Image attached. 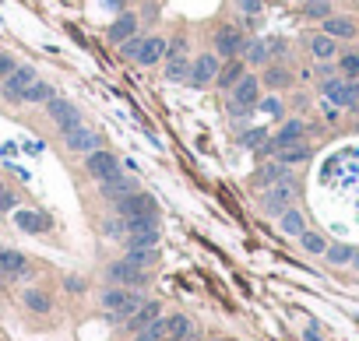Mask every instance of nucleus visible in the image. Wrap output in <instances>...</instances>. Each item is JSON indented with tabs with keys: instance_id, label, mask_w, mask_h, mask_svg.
<instances>
[{
	"instance_id": "nucleus-26",
	"label": "nucleus",
	"mask_w": 359,
	"mask_h": 341,
	"mask_svg": "<svg viewBox=\"0 0 359 341\" xmlns=\"http://www.w3.org/2000/svg\"><path fill=\"white\" fill-rule=\"evenodd\" d=\"M156 317H159V303H144V306H137V313H131V331L148 327Z\"/></svg>"
},
{
	"instance_id": "nucleus-45",
	"label": "nucleus",
	"mask_w": 359,
	"mask_h": 341,
	"mask_svg": "<svg viewBox=\"0 0 359 341\" xmlns=\"http://www.w3.org/2000/svg\"><path fill=\"white\" fill-rule=\"evenodd\" d=\"M102 4H106V8H113V11H120V8H124V0H102Z\"/></svg>"
},
{
	"instance_id": "nucleus-7",
	"label": "nucleus",
	"mask_w": 359,
	"mask_h": 341,
	"mask_svg": "<svg viewBox=\"0 0 359 341\" xmlns=\"http://www.w3.org/2000/svg\"><path fill=\"white\" fill-rule=\"evenodd\" d=\"M106 274H110V281L113 285H124V289H137V285H144V267H137V264H131L127 257L124 260H117V264H110L106 267Z\"/></svg>"
},
{
	"instance_id": "nucleus-6",
	"label": "nucleus",
	"mask_w": 359,
	"mask_h": 341,
	"mask_svg": "<svg viewBox=\"0 0 359 341\" xmlns=\"http://www.w3.org/2000/svg\"><path fill=\"white\" fill-rule=\"evenodd\" d=\"M261 102V81L253 74H243L236 85H233V109L243 113V109H253Z\"/></svg>"
},
{
	"instance_id": "nucleus-48",
	"label": "nucleus",
	"mask_w": 359,
	"mask_h": 341,
	"mask_svg": "<svg viewBox=\"0 0 359 341\" xmlns=\"http://www.w3.org/2000/svg\"><path fill=\"white\" fill-rule=\"evenodd\" d=\"M356 264H359V257H356Z\"/></svg>"
},
{
	"instance_id": "nucleus-42",
	"label": "nucleus",
	"mask_w": 359,
	"mask_h": 341,
	"mask_svg": "<svg viewBox=\"0 0 359 341\" xmlns=\"http://www.w3.org/2000/svg\"><path fill=\"white\" fill-rule=\"evenodd\" d=\"M258 141H265V131H253V134H247V138H243V144H247V148H261Z\"/></svg>"
},
{
	"instance_id": "nucleus-18",
	"label": "nucleus",
	"mask_w": 359,
	"mask_h": 341,
	"mask_svg": "<svg viewBox=\"0 0 359 341\" xmlns=\"http://www.w3.org/2000/svg\"><path fill=\"white\" fill-rule=\"evenodd\" d=\"M134 32H137V18H134V15H120V18L113 22V28H110V42L120 46V42H127Z\"/></svg>"
},
{
	"instance_id": "nucleus-41",
	"label": "nucleus",
	"mask_w": 359,
	"mask_h": 341,
	"mask_svg": "<svg viewBox=\"0 0 359 341\" xmlns=\"http://www.w3.org/2000/svg\"><path fill=\"white\" fill-rule=\"evenodd\" d=\"M240 11H247V15H258V11H261V0H240Z\"/></svg>"
},
{
	"instance_id": "nucleus-12",
	"label": "nucleus",
	"mask_w": 359,
	"mask_h": 341,
	"mask_svg": "<svg viewBox=\"0 0 359 341\" xmlns=\"http://www.w3.org/2000/svg\"><path fill=\"white\" fill-rule=\"evenodd\" d=\"M64 144H67L71 151H78V155H85V151H95V144H99V138H95L92 131H85V124H78V127H71V131H64Z\"/></svg>"
},
{
	"instance_id": "nucleus-40",
	"label": "nucleus",
	"mask_w": 359,
	"mask_h": 341,
	"mask_svg": "<svg viewBox=\"0 0 359 341\" xmlns=\"http://www.w3.org/2000/svg\"><path fill=\"white\" fill-rule=\"evenodd\" d=\"M18 67V60H15V56H8V53H0V81H4L11 71Z\"/></svg>"
},
{
	"instance_id": "nucleus-9",
	"label": "nucleus",
	"mask_w": 359,
	"mask_h": 341,
	"mask_svg": "<svg viewBox=\"0 0 359 341\" xmlns=\"http://www.w3.org/2000/svg\"><path fill=\"white\" fill-rule=\"evenodd\" d=\"M243 46H247V39H243V32H240V28L222 25V28L215 32V53H219V56H226V60H236V56L243 53Z\"/></svg>"
},
{
	"instance_id": "nucleus-13",
	"label": "nucleus",
	"mask_w": 359,
	"mask_h": 341,
	"mask_svg": "<svg viewBox=\"0 0 359 341\" xmlns=\"http://www.w3.org/2000/svg\"><path fill=\"white\" fill-rule=\"evenodd\" d=\"M282 180H289V169L282 162H268V165H261L258 173H253V187L258 190H268V187H275Z\"/></svg>"
},
{
	"instance_id": "nucleus-19",
	"label": "nucleus",
	"mask_w": 359,
	"mask_h": 341,
	"mask_svg": "<svg viewBox=\"0 0 359 341\" xmlns=\"http://www.w3.org/2000/svg\"><path fill=\"white\" fill-rule=\"evenodd\" d=\"M15 222H18V229H25V233H46L49 229V218L39 215V211H18Z\"/></svg>"
},
{
	"instance_id": "nucleus-30",
	"label": "nucleus",
	"mask_w": 359,
	"mask_h": 341,
	"mask_svg": "<svg viewBox=\"0 0 359 341\" xmlns=\"http://www.w3.org/2000/svg\"><path fill=\"white\" fill-rule=\"evenodd\" d=\"M187 74H190V60H187V56H169L166 78L169 81H187Z\"/></svg>"
},
{
	"instance_id": "nucleus-21",
	"label": "nucleus",
	"mask_w": 359,
	"mask_h": 341,
	"mask_svg": "<svg viewBox=\"0 0 359 341\" xmlns=\"http://www.w3.org/2000/svg\"><path fill=\"white\" fill-rule=\"evenodd\" d=\"M99 183H102V194L113 197V201L134 190V180H127V176H120V173H117V176H110V180H99Z\"/></svg>"
},
{
	"instance_id": "nucleus-35",
	"label": "nucleus",
	"mask_w": 359,
	"mask_h": 341,
	"mask_svg": "<svg viewBox=\"0 0 359 341\" xmlns=\"http://www.w3.org/2000/svg\"><path fill=\"white\" fill-rule=\"evenodd\" d=\"M338 67H342V74H345L349 81H356V78H359V56H356V53L342 56V60H338Z\"/></svg>"
},
{
	"instance_id": "nucleus-24",
	"label": "nucleus",
	"mask_w": 359,
	"mask_h": 341,
	"mask_svg": "<svg viewBox=\"0 0 359 341\" xmlns=\"http://www.w3.org/2000/svg\"><path fill=\"white\" fill-rule=\"evenodd\" d=\"M310 53L317 56V60H331V56L338 53V46H335V39H331V35H324V32H321V35H314V39H310Z\"/></svg>"
},
{
	"instance_id": "nucleus-15",
	"label": "nucleus",
	"mask_w": 359,
	"mask_h": 341,
	"mask_svg": "<svg viewBox=\"0 0 359 341\" xmlns=\"http://www.w3.org/2000/svg\"><path fill=\"white\" fill-rule=\"evenodd\" d=\"M162 56H166V42H162L159 35H148V39H141V53H137V64L151 67V64H159Z\"/></svg>"
},
{
	"instance_id": "nucleus-16",
	"label": "nucleus",
	"mask_w": 359,
	"mask_h": 341,
	"mask_svg": "<svg viewBox=\"0 0 359 341\" xmlns=\"http://www.w3.org/2000/svg\"><path fill=\"white\" fill-rule=\"evenodd\" d=\"M303 134H306V127H303L299 120H289V124H282V131L272 138V144H268V148H289V144H299V141H303Z\"/></svg>"
},
{
	"instance_id": "nucleus-33",
	"label": "nucleus",
	"mask_w": 359,
	"mask_h": 341,
	"mask_svg": "<svg viewBox=\"0 0 359 341\" xmlns=\"http://www.w3.org/2000/svg\"><path fill=\"white\" fill-rule=\"evenodd\" d=\"M53 99V85H46V81H35L25 95V102H49Z\"/></svg>"
},
{
	"instance_id": "nucleus-47",
	"label": "nucleus",
	"mask_w": 359,
	"mask_h": 341,
	"mask_svg": "<svg viewBox=\"0 0 359 341\" xmlns=\"http://www.w3.org/2000/svg\"><path fill=\"white\" fill-rule=\"evenodd\" d=\"M299 4H310V0H299Z\"/></svg>"
},
{
	"instance_id": "nucleus-39",
	"label": "nucleus",
	"mask_w": 359,
	"mask_h": 341,
	"mask_svg": "<svg viewBox=\"0 0 359 341\" xmlns=\"http://www.w3.org/2000/svg\"><path fill=\"white\" fill-rule=\"evenodd\" d=\"M120 49H124L127 60H137V53H141V35H131L127 42H120Z\"/></svg>"
},
{
	"instance_id": "nucleus-4",
	"label": "nucleus",
	"mask_w": 359,
	"mask_h": 341,
	"mask_svg": "<svg viewBox=\"0 0 359 341\" xmlns=\"http://www.w3.org/2000/svg\"><path fill=\"white\" fill-rule=\"evenodd\" d=\"M117 211H120V218H141V215H156V218H159L156 201H151L148 194H137V190L117 197Z\"/></svg>"
},
{
	"instance_id": "nucleus-46",
	"label": "nucleus",
	"mask_w": 359,
	"mask_h": 341,
	"mask_svg": "<svg viewBox=\"0 0 359 341\" xmlns=\"http://www.w3.org/2000/svg\"><path fill=\"white\" fill-rule=\"evenodd\" d=\"M183 341H197V334H190V338H183Z\"/></svg>"
},
{
	"instance_id": "nucleus-25",
	"label": "nucleus",
	"mask_w": 359,
	"mask_h": 341,
	"mask_svg": "<svg viewBox=\"0 0 359 341\" xmlns=\"http://www.w3.org/2000/svg\"><path fill=\"white\" fill-rule=\"evenodd\" d=\"M310 158V144H289V148H278V162L282 165H296V162H306Z\"/></svg>"
},
{
	"instance_id": "nucleus-2",
	"label": "nucleus",
	"mask_w": 359,
	"mask_h": 341,
	"mask_svg": "<svg viewBox=\"0 0 359 341\" xmlns=\"http://www.w3.org/2000/svg\"><path fill=\"white\" fill-rule=\"evenodd\" d=\"M102 306H106L113 317H131V313H137L141 296L131 292V289H106L102 292Z\"/></svg>"
},
{
	"instance_id": "nucleus-32",
	"label": "nucleus",
	"mask_w": 359,
	"mask_h": 341,
	"mask_svg": "<svg viewBox=\"0 0 359 341\" xmlns=\"http://www.w3.org/2000/svg\"><path fill=\"white\" fill-rule=\"evenodd\" d=\"M127 260H131V264H137V267H148V264H156V260H159V250H156V247L131 250V253H127Z\"/></svg>"
},
{
	"instance_id": "nucleus-10",
	"label": "nucleus",
	"mask_w": 359,
	"mask_h": 341,
	"mask_svg": "<svg viewBox=\"0 0 359 341\" xmlns=\"http://www.w3.org/2000/svg\"><path fill=\"white\" fill-rule=\"evenodd\" d=\"M324 99L342 106V109H356L359 106V85L356 81H324Z\"/></svg>"
},
{
	"instance_id": "nucleus-5",
	"label": "nucleus",
	"mask_w": 359,
	"mask_h": 341,
	"mask_svg": "<svg viewBox=\"0 0 359 341\" xmlns=\"http://www.w3.org/2000/svg\"><path fill=\"white\" fill-rule=\"evenodd\" d=\"M85 173L92 176V180H110V176H117L120 173V162H117V155L113 151H88V158H85Z\"/></svg>"
},
{
	"instance_id": "nucleus-34",
	"label": "nucleus",
	"mask_w": 359,
	"mask_h": 341,
	"mask_svg": "<svg viewBox=\"0 0 359 341\" xmlns=\"http://www.w3.org/2000/svg\"><path fill=\"white\" fill-rule=\"evenodd\" d=\"M299 240H303V250H310V253H324L328 250L324 236H317V233H303Z\"/></svg>"
},
{
	"instance_id": "nucleus-28",
	"label": "nucleus",
	"mask_w": 359,
	"mask_h": 341,
	"mask_svg": "<svg viewBox=\"0 0 359 341\" xmlns=\"http://www.w3.org/2000/svg\"><path fill=\"white\" fill-rule=\"evenodd\" d=\"M159 243V229H141V233H127V247L131 250H144Z\"/></svg>"
},
{
	"instance_id": "nucleus-23",
	"label": "nucleus",
	"mask_w": 359,
	"mask_h": 341,
	"mask_svg": "<svg viewBox=\"0 0 359 341\" xmlns=\"http://www.w3.org/2000/svg\"><path fill=\"white\" fill-rule=\"evenodd\" d=\"M278 218H282V233H285V236H303V233H306V222H303V215H299V211L285 208Z\"/></svg>"
},
{
	"instance_id": "nucleus-17",
	"label": "nucleus",
	"mask_w": 359,
	"mask_h": 341,
	"mask_svg": "<svg viewBox=\"0 0 359 341\" xmlns=\"http://www.w3.org/2000/svg\"><path fill=\"white\" fill-rule=\"evenodd\" d=\"M321 32L331 35V39H352V35H356V22L331 15V18H324V28H321Z\"/></svg>"
},
{
	"instance_id": "nucleus-20",
	"label": "nucleus",
	"mask_w": 359,
	"mask_h": 341,
	"mask_svg": "<svg viewBox=\"0 0 359 341\" xmlns=\"http://www.w3.org/2000/svg\"><path fill=\"white\" fill-rule=\"evenodd\" d=\"M243 60H250V64H268V60H272L268 42H265V39H250V42L243 46Z\"/></svg>"
},
{
	"instance_id": "nucleus-38",
	"label": "nucleus",
	"mask_w": 359,
	"mask_h": 341,
	"mask_svg": "<svg viewBox=\"0 0 359 341\" xmlns=\"http://www.w3.org/2000/svg\"><path fill=\"white\" fill-rule=\"evenodd\" d=\"M265 85H272V88H285V85H289V74L278 71V67H272V71L265 74Z\"/></svg>"
},
{
	"instance_id": "nucleus-29",
	"label": "nucleus",
	"mask_w": 359,
	"mask_h": 341,
	"mask_svg": "<svg viewBox=\"0 0 359 341\" xmlns=\"http://www.w3.org/2000/svg\"><path fill=\"white\" fill-rule=\"evenodd\" d=\"M137 341H166V320L156 317L148 327H141V331H137Z\"/></svg>"
},
{
	"instance_id": "nucleus-22",
	"label": "nucleus",
	"mask_w": 359,
	"mask_h": 341,
	"mask_svg": "<svg viewBox=\"0 0 359 341\" xmlns=\"http://www.w3.org/2000/svg\"><path fill=\"white\" fill-rule=\"evenodd\" d=\"M194 331H190V320L183 317V313H176V317H169L166 320V341H183V338H190Z\"/></svg>"
},
{
	"instance_id": "nucleus-8",
	"label": "nucleus",
	"mask_w": 359,
	"mask_h": 341,
	"mask_svg": "<svg viewBox=\"0 0 359 341\" xmlns=\"http://www.w3.org/2000/svg\"><path fill=\"white\" fill-rule=\"evenodd\" d=\"M292 197H296V187H292V180H282V183H275V187H268V190H265V197H261V208H265L268 215H282V211L292 204Z\"/></svg>"
},
{
	"instance_id": "nucleus-36",
	"label": "nucleus",
	"mask_w": 359,
	"mask_h": 341,
	"mask_svg": "<svg viewBox=\"0 0 359 341\" xmlns=\"http://www.w3.org/2000/svg\"><path fill=\"white\" fill-rule=\"evenodd\" d=\"M306 8V15H310V18H331V4H328V0H310V4H303Z\"/></svg>"
},
{
	"instance_id": "nucleus-3",
	"label": "nucleus",
	"mask_w": 359,
	"mask_h": 341,
	"mask_svg": "<svg viewBox=\"0 0 359 341\" xmlns=\"http://www.w3.org/2000/svg\"><path fill=\"white\" fill-rule=\"evenodd\" d=\"M219 74V56L215 53H204L197 60H190V74H187V85L190 88H208Z\"/></svg>"
},
{
	"instance_id": "nucleus-49",
	"label": "nucleus",
	"mask_w": 359,
	"mask_h": 341,
	"mask_svg": "<svg viewBox=\"0 0 359 341\" xmlns=\"http://www.w3.org/2000/svg\"><path fill=\"white\" fill-rule=\"evenodd\" d=\"M215 341H222V338H215Z\"/></svg>"
},
{
	"instance_id": "nucleus-14",
	"label": "nucleus",
	"mask_w": 359,
	"mask_h": 341,
	"mask_svg": "<svg viewBox=\"0 0 359 341\" xmlns=\"http://www.w3.org/2000/svg\"><path fill=\"white\" fill-rule=\"evenodd\" d=\"M28 274V260L18 250H0V278H22Z\"/></svg>"
},
{
	"instance_id": "nucleus-37",
	"label": "nucleus",
	"mask_w": 359,
	"mask_h": 341,
	"mask_svg": "<svg viewBox=\"0 0 359 341\" xmlns=\"http://www.w3.org/2000/svg\"><path fill=\"white\" fill-rule=\"evenodd\" d=\"M324 253H328V260H331V264H349V260H352V250H349V247H342V243H338V247H328Z\"/></svg>"
},
{
	"instance_id": "nucleus-1",
	"label": "nucleus",
	"mask_w": 359,
	"mask_h": 341,
	"mask_svg": "<svg viewBox=\"0 0 359 341\" xmlns=\"http://www.w3.org/2000/svg\"><path fill=\"white\" fill-rule=\"evenodd\" d=\"M35 85V71L32 67H25V64H18L4 81H0V92H4V99L8 102H25V95H28V88Z\"/></svg>"
},
{
	"instance_id": "nucleus-43",
	"label": "nucleus",
	"mask_w": 359,
	"mask_h": 341,
	"mask_svg": "<svg viewBox=\"0 0 359 341\" xmlns=\"http://www.w3.org/2000/svg\"><path fill=\"white\" fill-rule=\"evenodd\" d=\"M268 49H272V56H278V53L285 49V42H282V39H268Z\"/></svg>"
},
{
	"instance_id": "nucleus-11",
	"label": "nucleus",
	"mask_w": 359,
	"mask_h": 341,
	"mask_svg": "<svg viewBox=\"0 0 359 341\" xmlns=\"http://www.w3.org/2000/svg\"><path fill=\"white\" fill-rule=\"evenodd\" d=\"M49 106V117H53V124L60 127V131H71V127H78L81 124V113H78V106L74 102H67V99H49L46 102Z\"/></svg>"
},
{
	"instance_id": "nucleus-31",
	"label": "nucleus",
	"mask_w": 359,
	"mask_h": 341,
	"mask_svg": "<svg viewBox=\"0 0 359 341\" xmlns=\"http://www.w3.org/2000/svg\"><path fill=\"white\" fill-rule=\"evenodd\" d=\"M25 306H28L32 313H49V306H53V303H49V296H46V292L28 289V292H25Z\"/></svg>"
},
{
	"instance_id": "nucleus-44",
	"label": "nucleus",
	"mask_w": 359,
	"mask_h": 341,
	"mask_svg": "<svg viewBox=\"0 0 359 341\" xmlns=\"http://www.w3.org/2000/svg\"><path fill=\"white\" fill-rule=\"evenodd\" d=\"M261 106H265V109H268V113H278V109H282V106H278V99H265V102H261Z\"/></svg>"
},
{
	"instance_id": "nucleus-27",
	"label": "nucleus",
	"mask_w": 359,
	"mask_h": 341,
	"mask_svg": "<svg viewBox=\"0 0 359 341\" xmlns=\"http://www.w3.org/2000/svg\"><path fill=\"white\" fill-rule=\"evenodd\" d=\"M243 78V60H229L219 74H215V81H219V88H233L236 81Z\"/></svg>"
}]
</instances>
